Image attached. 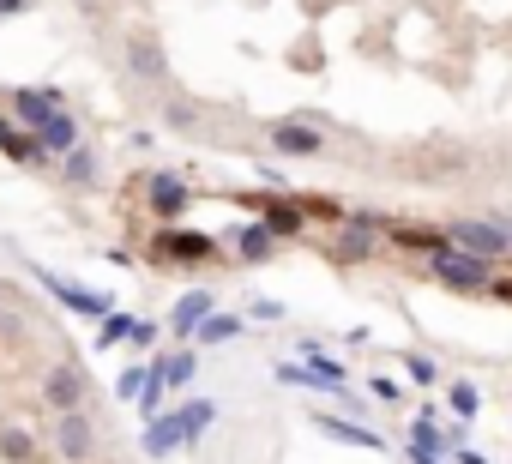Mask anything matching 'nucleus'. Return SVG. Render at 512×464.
<instances>
[{"label":"nucleus","instance_id":"nucleus-1","mask_svg":"<svg viewBox=\"0 0 512 464\" xmlns=\"http://www.w3.org/2000/svg\"><path fill=\"white\" fill-rule=\"evenodd\" d=\"M37 272V284L67 308V314H79V320H103V314H115V302L103 296V290H85V284H73V278H61V272H49V266H31Z\"/></svg>","mask_w":512,"mask_h":464},{"label":"nucleus","instance_id":"nucleus-2","mask_svg":"<svg viewBox=\"0 0 512 464\" xmlns=\"http://www.w3.org/2000/svg\"><path fill=\"white\" fill-rule=\"evenodd\" d=\"M278 380L284 386H314V392H344L350 374H344V362H332L308 344V362H278Z\"/></svg>","mask_w":512,"mask_h":464},{"label":"nucleus","instance_id":"nucleus-3","mask_svg":"<svg viewBox=\"0 0 512 464\" xmlns=\"http://www.w3.org/2000/svg\"><path fill=\"white\" fill-rule=\"evenodd\" d=\"M452 242H458V254L500 260V254H512V229H506V223H476V217H464V223H452Z\"/></svg>","mask_w":512,"mask_h":464},{"label":"nucleus","instance_id":"nucleus-4","mask_svg":"<svg viewBox=\"0 0 512 464\" xmlns=\"http://www.w3.org/2000/svg\"><path fill=\"white\" fill-rule=\"evenodd\" d=\"M43 404H49L55 416L85 410V368H79V362H55L49 380H43Z\"/></svg>","mask_w":512,"mask_h":464},{"label":"nucleus","instance_id":"nucleus-5","mask_svg":"<svg viewBox=\"0 0 512 464\" xmlns=\"http://www.w3.org/2000/svg\"><path fill=\"white\" fill-rule=\"evenodd\" d=\"M55 452H61L67 464H91V452H97V428H91L85 410L55 416Z\"/></svg>","mask_w":512,"mask_h":464},{"label":"nucleus","instance_id":"nucleus-6","mask_svg":"<svg viewBox=\"0 0 512 464\" xmlns=\"http://www.w3.org/2000/svg\"><path fill=\"white\" fill-rule=\"evenodd\" d=\"M55 109H67V103H61V91H37V85H19V91H13V121H19L31 139L49 127V115H55Z\"/></svg>","mask_w":512,"mask_h":464},{"label":"nucleus","instance_id":"nucleus-7","mask_svg":"<svg viewBox=\"0 0 512 464\" xmlns=\"http://www.w3.org/2000/svg\"><path fill=\"white\" fill-rule=\"evenodd\" d=\"M434 278L452 284V290H488V260L446 248V254H434Z\"/></svg>","mask_w":512,"mask_h":464},{"label":"nucleus","instance_id":"nucleus-8","mask_svg":"<svg viewBox=\"0 0 512 464\" xmlns=\"http://www.w3.org/2000/svg\"><path fill=\"white\" fill-rule=\"evenodd\" d=\"M211 254H217V242L199 236V229H163L157 236V260H169V266H193V260H211Z\"/></svg>","mask_w":512,"mask_h":464},{"label":"nucleus","instance_id":"nucleus-9","mask_svg":"<svg viewBox=\"0 0 512 464\" xmlns=\"http://www.w3.org/2000/svg\"><path fill=\"white\" fill-rule=\"evenodd\" d=\"M127 67H133V79H145V85H163V79H169V55H163V43H157L151 31H133V37H127Z\"/></svg>","mask_w":512,"mask_h":464},{"label":"nucleus","instance_id":"nucleus-10","mask_svg":"<svg viewBox=\"0 0 512 464\" xmlns=\"http://www.w3.org/2000/svg\"><path fill=\"white\" fill-rule=\"evenodd\" d=\"M145 199H151V217H169V223L193 205V193H187V181H181L175 169H157V175L145 181Z\"/></svg>","mask_w":512,"mask_h":464},{"label":"nucleus","instance_id":"nucleus-11","mask_svg":"<svg viewBox=\"0 0 512 464\" xmlns=\"http://www.w3.org/2000/svg\"><path fill=\"white\" fill-rule=\"evenodd\" d=\"M374 229H386V217H374V211H356V217H344V236H338V260H368L374 254Z\"/></svg>","mask_w":512,"mask_h":464},{"label":"nucleus","instance_id":"nucleus-12","mask_svg":"<svg viewBox=\"0 0 512 464\" xmlns=\"http://www.w3.org/2000/svg\"><path fill=\"white\" fill-rule=\"evenodd\" d=\"M272 145H278L284 157H320V151H326V133L308 127V121H272Z\"/></svg>","mask_w":512,"mask_h":464},{"label":"nucleus","instance_id":"nucleus-13","mask_svg":"<svg viewBox=\"0 0 512 464\" xmlns=\"http://www.w3.org/2000/svg\"><path fill=\"white\" fill-rule=\"evenodd\" d=\"M205 314H217V296H211V290H187V296L169 308V338H193Z\"/></svg>","mask_w":512,"mask_h":464},{"label":"nucleus","instance_id":"nucleus-14","mask_svg":"<svg viewBox=\"0 0 512 464\" xmlns=\"http://www.w3.org/2000/svg\"><path fill=\"white\" fill-rule=\"evenodd\" d=\"M37 145H43L49 157H67L73 145H85V133H79V121H73V109H55V115H49V127L37 133Z\"/></svg>","mask_w":512,"mask_h":464},{"label":"nucleus","instance_id":"nucleus-15","mask_svg":"<svg viewBox=\"0 0 512 464\" xmlns=\"http://www.w3.org/2000/svg\"><path fill=\"white\" fill-rule=\"evenodd\" d=\"M151 368H157V380H163L169 392H181V386L199 374V350H163V356H151Z\"/></svg>","mask_w":512,"mask_h":464},{"label":"nucleus","instance_id":"nucleus-16","mask_svg":"<svg viewBox=\"0 0 512 464\" xmlns=\"http://www.w3.org/2000/svg\"><path fill=\"white\" fill-rule=\"evenodd\" d=\"M314 428H320V434H332V440H344V446H362V452H380V446H386L374 428H362V422H344V416H326V410L314 416Z\"/></svg>","mask_w":512,"mask_h":464},{"label":"nucleus","instance_id":"nucleus-17","mask_svg":"<svg viewBox=\"0 0 512 464\" xmlns=\"http://www.w3.org/2000/svg\"><path fill=\"white\" fill-rule=\"evenodd\" d=\"M260 229H266L272 242H284V236H302V229H308V217H302V205H290V199H272V205H266V217H260Z\"/></svg>","mask_w":512,"mask_h":464},{"label":"nucleus","instance_id":"nucleus-18","mask_svg":"<svg viewBox=\"0 0 512 464\" xmlns=\"http://www.w3.org/2000/svg\"><path fill=\"white\" fill-rule=\"evenodd\" d=\"M175 422H181V446H193V440L217 422V398H187V404L175 410Z\"/></svg>","mask_w":512,"mask_h":464},{"label":"nucleus","instance_id":"nucleus-19","mask_svg":"<svg viewBox=\"0 0 512 464\" xmlns=\"http://www.w3.org/2000/svg\"><path fill=\"white\" fill-rule=\"evenodd\" d=\"M175 446H181V422H175V410L151 416V422H145V458H169Z\"/></svg>","mask_w":512,"mask_h":464},{"label":"nucleus","instance_id":"nucleus-20","mask_svg":"<svg viewBox=\"0 0 512 464\" xmlns=\"http://www.w3.org/2000/svg\"><path fill=\"white\" fill-rule=\"evenodd\" d=\"M0 151H7L13 163H25V169H43V163H55V157H49V151H43V145H37L25 127H7V133H0Z\"/></svg>","mask_w":512,"mask_h":464},{"label":"nucleus","instance_id":"nucleus-21","mask_svg":"<svg viewBox=\"0 0 512 464\" xmlns=\"http://www.w3.org/2000/svg\"><path fill=\"white\" fill-rule=\"evenodd\" d=\"M272 248H278V242L266 236L260 223H241V229H235V254H241L247 266H266V260H272Z\"/></svg>","mask_w":512,"mask_h":464},{"label":"nucleus","instance_id":"nucleus-22","mask_svg":"<svg viewBox=\"0 0 512 464\" xmlns=\"http://www.w3.org/2000/svg\"><path fill=\"white\" fill-rule=\"evenodd\" d=\"M446 446H452V434H446L434 416H416V422H410V452H422V458H440Z\"/></svg>","mask_w":512,"mask_h":464},{"label":"nucleus","instance_id":"nucleus-23","mask_svg":"<svg viewBox=\"0 0 512 464\" xmlns=\"http://www.w3.org/2000/svg\"><path fill=\"white\" fill-rule=\"evenodd\" d=\"M229 338H241V314H205V320H199V332H193V344H199V350L229 344Z\"/></svg>","mask_w":512,"mask_h":464},{"label":"nucleus","instance_id":"nucleus-24","mask_svg":"<svg viewBox=\"0 0 512 464\" xmlns=\"http://www.w3.org/2000/svg\"><path fill=\"white\" fill-rule=\"evenodd\" d=\"M61 175H67L73 187H97V151H91V145H73V151L61 157Z\"/></svg>","mask_w":512,"mask_h":464},{"label":"nucleus","instance_id":"nucleus-25","mask_svg":"<svg viewBox=\"0 0 512 464\" xmlns=\"http://www.w3.org/2000/svg\"><path fill=\"white\" fill-rule=\"evenodd\" d=\"M446 404H452V416H458V422H476V416H482V392H476L470 380H452Z\"/></svg>","mask_w":512,"mask_h":464},{"label":"nucleus","instance_id":"nucleus-26","mask_svg":"<svg viewBox=\"0 0 512 464\" xmlns=\"http://www.w3.org/2000/svg\"><path fill=\"white\" fill-rule=\"evenodd\" d=\"M127 332H133V314H103V320H97V350L127 344Z\"/></svg>","mask_w":512,"mask_h":464},{"label":"nucleus","instance_id":"nucleus-27","mask_svg":"<svg viewBox=\"0 0 512 464\" xmlns=\"http://www.w3.org/2000/svg\"><path fill=\"white\" fill-rule=\"evenodd\" d=\"M37 452V440L25 434V428H7V434H0V458H7V464H25Z\"/></svg>","mask_w":512,"mask_h":464},{"label":"nucleus","instance_id":"nucleus-28","mask_svg":"<svg viewBox=\"0 0 512 464\" xmlns=\"http://www.w3.org/2000/svg\"><path fill=\"white\" fill-rule=\"evenodd\" d=\"M139 392H145V362H127V368L115 374V398H121V404H133Z\"/></svg>","mask_w":512,"mask_h":464},{"label":"nucleus","instance_id":"nucleus-29","mask_svg":"<svg viewBox=\"0 0 512 464\" xmlns=\"http://www.w3.org/2000/svg\"><path fill=\"white\" fill-rule=\"evenodd\" d=\"M157 338H163V326H157V320H133V332H127V344H133V350H151Z\"/></svg>","mask_w":512,"mask_h":464},{"label":"nucleus","instance_id":"nucleus-30","mask_svg":"<svg viewBox=\"0 0 512 464\" xmlns=\"http://www.w3.org/2000/svg\"><path fill=\"white\" fill-rule=\"evenodd\" d=\"M404 374H410L416 386H434V362H422V356H404Z\"/></svg>","mask_w":512,"mask_h":464},{"label":"nucleus","instance_id":"nucleus-31","mask_svg":"<svg viewBox=\"0 0 512 464\" xmlns=\"http://www.w3.org/2000/svg\"><path fill=\"white\" fill-rule=\"evenodd\" d=\"M368 392H374L380 404H398V380H392V374H374V380H368Z\"/></svg>","mask_w":512,"mask_h":464},{"label":"nucleus","instance_id":"nucleus-32","mask_svg":"<svg viewBox=\"0 0 512 464\" xmlns=\"http://www.w3.org/2000/svg\"><path fill=\"white\" fill-rule=\"evenodd\" d=\"M247 314H253V320H266V326H272V320H284V302H266V296H260V302H253V308H247Z\"/></svg>","mask_w":512,"mask_h":464},{"label":"nucleus","instance_id":"nucleus-33","mask_svg":"<svg viewBox=\"0 0 512 464\" xmlns=\"http://www.w3.org/2000/svg\"><path fill=\"white\" fill-rule=\"evenodd\" d=\"M19 13H31V0H0V19H19Z\"/></svg>","mask_w":512,"mask_h":464},{"label":"nucleus","instance_id":"nucleus-34","mask_svg":"<svg viewBox=\"0 0 512 464\" xmlns=\"http://www.w3.org/2000/svg\"><path fill=\"white\" fill-rule=\"evenodd\" d=\"M410 464H440V458H422V452H410Z\"/></svg>","mask_w":512,"mask_h":464},{"label":"nucleus","instance_id":"nucleus-35","mask_svg":"<svg viewBox=\"0 0 512 464\" xmlns=\"http://www.w3.org/2000/svg\"><path fill=\"white\" fill-rule=\"evenodd\" d=\"M7 127H13V121H7V115H0V133H7Z\"/></svg>","mask_w":512,"mask_h":464},{"label":"nucleus","instance_id":"nucleus-36","mask_svg":"<svg viewBox=\"0 0 512 464\" xmlns=\"http://www.w3.org/2000/svg\"><path fill=\"white\" fill-rule=\"evenodd\" d=\"M500 296H506V302H512V284H506V290H500Z\"/></svg>","mask_w":512,"mask_h":464}]
</instances>
